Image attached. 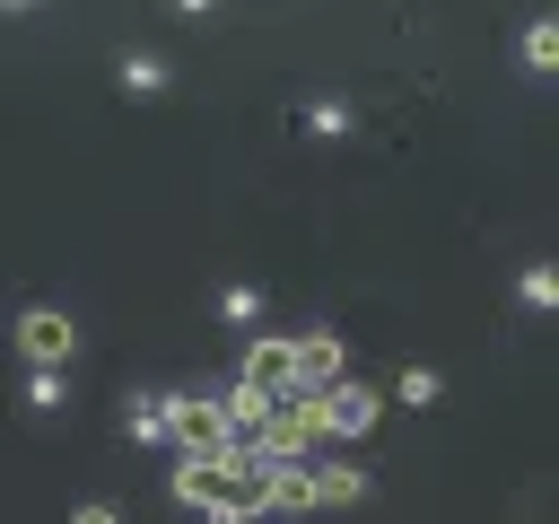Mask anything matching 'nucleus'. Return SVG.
<instances>
[{"instance_id":"7ed1b4c3","label":"nucleus","mask_w":559,"mask_h":524,"mask_svg":"<svg viewBox=\"0 0 559 524\" xmlns=\"http://www.w3.org/2000/svg\"><path fill=\"white\" fill-rule=\"evenodd\" d=\"M157 402H166V437H183L192 463L227 454V419H218V402H201V393H157Z\"/></svg>"},{"instance_id":"f03ea898","label":"nucleus","mask_w":559,"mask_h":524,"mask_svg":"<svg viewBox=\"0 0 559 524\" xmlns=\"http://www.w3.org/2000/svg\"><path fill=\"white\" fill-rule=\"evenodd\" d=\"M297 410H306V428H323V437H367V428H376V393L349 384V376L323 384V393H306Z\"/></svg>"},{"instance_id":"f3484780","label":"nucleus","mask_w":559,"mask_h":524,"mask_svg":"<svg viewBox=\"0 0 559 524\" xmlns=\"http://www.w3.org/2000/svg\"><path fill=\"white\" fill-rule=\"evenodd\" d=\"M218 314H227V323H253V314H262V288H245V279L218 288Z\"/></svg>"},{"instance_id":"6ab92c4d","label":"nucleus","mask_w":559,"mask_h":524,"mask_svg":"<svg viewBox=\"0 0 559 524\" xmlns=\"http://www.w3.org/2000/svg\"><path fill=\"white\" fill-rule=\"evenodd\" d=\"M70 524H122V507L114 498H87V507H70Z\"/></svg>"},{"instance_id":"20e7f679","label":"nucleus","mask_w":559,"mask_h":524,"mask_svg":"<svg viewBox=\"0 0 559 524\" xmlns=\"http://www.w3.org/2000/svg\"><path fill=\"white\" fill-rule=\"evenodd\" d=\"M245 507H253V515H314V472H297V463H271V472L245 489Z\"/></svg>"},{"instance_id":"9b49d317","label":"nucleus","mask_w":559,"mask_h":524,"mask_svg":"<svg viewBox=\"0 0 559 524\" xmlns=\"http://www.w3.org/2000/svg\"><path fill=\"white\" fill-rule=\"evenodd\" d=\"M122 428H131V445H166V402L157 393H131L122 402Z\"/></svg>"},{"instance_id":"9d476101","label":"nucleus","mask_w":559,"mask_h":524,"mask_svg":"<svg viewBox=\"0 0 559 524\" xmlns=\"http://www.w3.org/2000/svg\"><path fill=\"white\" fill-rule=\"evenodd\" d=\"M515 306H524V314H550V306H559V271H550V262H524V271H515Z\"/></svg>"},{"instance_id":"dca6fc26","label":"nucleus","mask_w":559,"mask_h":524,"mask_svg":"<svg viewBox=\"0 0 559 524\" xmlns=\"http://www.w3.org/2000/svg\"><path fill=\"white\" fill-rule=\"evenodd\" d=\"M218 419H253V428H262V419H271V393H253V384H236V393L218 402Z\"/></svg>"},{"instance_id":"a211bd4d","label":"nucleus","mask_w":559,"mask_h":524,"mask_svg":"<svg viewBox=\"0 0 559 524\" xmlns=\"http://www.w3.org/2000/svg\"><path fill=\"white\" fill-rule=\"evenodd\" d=\"M201 524H253V507H245V498H210V507H201Z\"/></svg>"},{"instance_id":"39448f33","label":"nucleus","mask_w":559,"mask_h":524,"mask_svg":"<svg viewBox=\"0 0 559 524\" xmlns=\"http://www.w3.org/2000/svg\"><path fill=\"white\" fill-rule=\"evenodd\" d=\"M341 332H297L288 341V384H306V393H323V384H341Z\"/></svg>"},{"instance_id":"4468645a","label":"nucleus","mask_w":559,"mask_h":524,"mask_svg":"<svg viewBox=\"0 0 559 524\" xmlns=\"http://www.w3.org/2000/svg\"><path fill=\"white\" fill-rule=\"evenodd\" d=\"M393 393H402L411 410H428V402H445V376H437V367H402V384H393Z\"/></svg>"},{"instance_id":"1a4fd4ad","label":"nucleus","mask_w":559,"mask_h":524,"mask_svg":"<svg viewBox=\"0 0 559 524\" xmlns=\"http://www.w3.org/2000/svg\"><path fill=\"white\" fill-rule=\"evenodd\" d=\"M114 79H122V96H166V61L157 52H122Z\"/></svg>"},{"instance_id":"2eb2a0df","label":"nucleus","mask_w":559,"mask_h":524,"mask_svg":"<svg viewBox=\"0 0 559 524\" xmlns=\"http://www.w3.org/2000/svg\"><path fill=\"white\" fill-rule=\"evenodd\" d=\"M306 131H323V140H349V105H341V96H314V105H306Z\"/></svg>"},{"instance_id":"f8f14e48","label":"nucleus","mask_w":559,"mask_h":524,"mask_svg":"<svg viewBox=\"0 0 559 524\" xmlns=\"http://www.w3.org/2000/svg\"><path fill=\"white\" fill-rule=\"evenodd\" d=\"M358 498H367V472H358V463L314 472V507H358Z\"/></svg>"},{"instance_id":"423d86ee","label":"nucleus","mask_w":559,"mask_h":524,"mask_svg":"<svg viewBox=\"0 0 559 524\" xmlns=\"http://www.w3.org/2000/svg\"><path fill=\"white\" fill-rule=\"evenodd\" d=\"M515 61H524V79H550V70H559V17H524Z\"/></svg>"},{"instance_id":"ddd939ff","label":"nucleus","mask_w":559,"mask_h":524,"mask_svg":"<svg viewBox=\"0 0 559 524\" xmlns=\"http://www.w3.org/2000/svg\"><path fill=\"white\" fill-rule=\"evenodd\" d=\"M70 402V376H52V367H26V410H61Z\"/></svg>"},{"instance_id":"0eeeda50","label":"nucleus","mask_w":559,"mask_h":524,"mask_svg":"<svg viewBox=\"0 0 559 524\" xmlns=\"http://www.w3.org/2000/svg\"><path fill=\"white\" fill-rule=\"evenodd\" d=\"M236 384H253V393H271V384H288V341L280 332H262V341H245V376Z\"/></svg>"},{"instance_id":"6e6552de","label":"nucleus","mask_w":559,"mask_h":524,"mask_svg":"<svg viewBox=\"0 0 559 524\" xmlns=\"http://www.w3.org/2000/svg\"><path fill=\"white\" fill-rule=\"evenodd\" d=\"M175 498H183L192 515H201L210 498H227V454H210V463H183V472H175Z\"/></svg>"},{"instance_id":"f257e3e1","label":"nucleus","mask_w":559,"mask_h":524,"mask_svg":"<svg viewBox=\"0 0 559 524\" xmlns=\"http://www.w3.org/2000/svg\"><path fill=\"white\" fill-rule=\"evenodd\" d=\"M9 341H17V358H26V367H52V376H61V367H70V349H79V323H70L61 306H26V314L9 323Z\"/></svg>"}]
</instances>
